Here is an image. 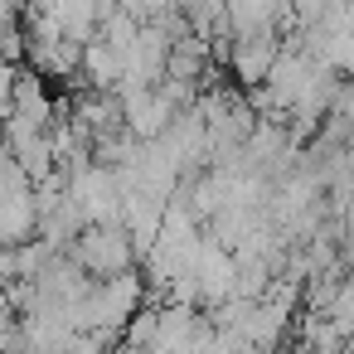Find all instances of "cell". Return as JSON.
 Here are the masks:
<instances>
[{"label": "cell", "instance_id": "cell-1", "mask_svg": "<svg viewBox=\"0 0 354 354\" xmlns=\"http://www.w3.org/2000/svg\"><path fill=\"white\" fill-rule=\"evenodd\" d=\"M73 257L88 277H117V272H131L141 248H136L127 223H88L73 238Z\"/></svg>", "mask_w": 354, "mask_h": 354}]
</instances>
